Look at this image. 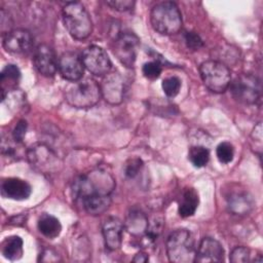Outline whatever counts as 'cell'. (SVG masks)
<instances>
[{"label":"cell","instance_id":"obj_1","mask_svg":"<svg viewBox=\"0 0 263 263\" xmlns=\"http://www.w3.org/2000/svg\"><path fill=\"white\" fill-rule=\"evenodd\" d=\"M115 188L113 176L105 170H93L78 177L72 187L73 196L80 202L90 196L110 195Z\"/></svg>","mask_w":263,"mask_h":263},{"label":"cell","instance_id":"obj_2","mask_svg":"<svg viewBox=\"0 0 263 263\" xmlns=\"http://www.w3.org/2000/svg\"><path fill=\"white\" fill-rule=\"evenodd\" d=\"M63 22L69 34L77 39H86L92 32V22L88 11L81 2H68L62 11Z\"/></svg>","mask_w":263,"mask_h":263},{"label":"cell","instance_id":"obj_3","mask_svg":"<svg viewBox=\"0 0 263 263\" xmlns=\"http://www.w3.org/2000/svg\"><path fill=\"white\" fill-rule=\"evenodd\" d=\"M100 84L92 78H84L71 82L65 89V99L74 108L93 107L101 99Z\"/></svg>","mask_w":263,"mask_h":263},{"label":"cell","instance_id":"obj_4","mask_svg":"<svg viewBox=\"0 0 263 263\" xmlns=\"http://www.w3.org/2000/svg\"><path fill=\"white\" fill-rule=\"evenodd\" d=\"M153 29L162 35H174L182 28V15L179 7L172 1L155 4L150 11Z\"/></svg>","mask_w":263,"mask_h":263},{"label":"cell","instance_id":"obj_5","mask_svg":"<svg viewBox=\"0 0 263 263\" xmlns=\"http://www.w3.org/2000/svg\"><path fill=\"white\" fill-rule=\"evenodd\" d=\"M166 255L174 263L194 262L196 249L192 234L181 228L173 231L166 239Z\"/></svg>","mask_w":263,"mask_h":263},{"label":"cell","instance_id":"obj_6","mask_svg":"<svg viewBox=\"0 0 263 263\" xmlns=\"http://www.w3.org/2000/svg\"><path fill=\"white\" fill-rule=\"evenodd\" d=\"M31 166L43 175L57 174L62 170L63 162L58 154L45 143H35L27 151Z\"/></svg>","mask_w":263,"mask_h":263},{"label":"cell","instance_id":"obj_7","mask_svg":"<svg viewBox=\"0 0 263 263\" xmlns=\"http://www.w3.org/2000/svg\"><path fill=\"white\" fill-rule=\"evenodd\" d=\"M199 73L205 87L213 92H224L230 85V70L222 62L205 61L199 66Z\"/></svg>","mask_w":263,"mask_h":263},{"label":"cell","instance_id":"obj_8","mask_svg":"<svg viewBox=\"0 0 263 263\" xmlns=\"http://www.w3.org/2000/svg\"><path fill=\"white\" fill-rule=\"evenodd\" d=\"M233 98L243 104H256L261 97V82L252 74H241L230 82Z\"/></svg>","mask_w":263,"mask_h":263},{"label":"cell","instance_id":"obj_9","mask_svg":"<svg viewBox=\"0 0 263 263\" xmlns=\"http://www.w3.org/2000/svg\"><path fill=\"white\" fill-rule=\"evenodd\" d=\"M80 58L83 67L95 76H105L111 71L112 64L107 52L98 45L84 48Z\"/></svg>","mask_w":263,"mask_h":263},{"label":"cell","instance_id":"obj_10","mask_svg":"<svg viewBox=\"0 0 263 263\" xmlns=\"http://www.w3.org/2000/svg\"><path fill=\"white\" fill-rule=\"evenodd\" d=\"M138 46V36L132 32H123L114 41L113 53L123 66L132 68L136 62Z\"/></svg>","mask_w":263,"mask_h":263},{"label":"cell","instance_id":"obj_11","mask_svg":"<svg viewBox=\"0 0 263 263\" xmlns=\"http://www.w3.org/2000/svg\"><path fill=\"white\" fill-rule=\"evenodd\" d=\"M2 45L7 52L13 54L28 53L33 46V37L28 30L13 29L2 36Z\"/></svg>","mask_w":263,"mask_h":263},{"label":"cell","instance_id":"obj_12","mask_svg":"<svg viewBox=\"0 0 263 263\" xmlns=\"http://www.w3.org/2000/svg\"><path fill=\"white\" fill-rule=\"evenodd\" d=\"M101 86L102 97L112 105L120 104L124 96V80L119 72L113 71L105 75Z\"/></svg>","mask_w":263,"mask_h":263},{"label":"cell","instance_id":"obj_13","mask_svg":"<svg viewBox=\"0 0 263 263\" xmlns=\"http://www.w3.org/2000/svg\"><path fill=\"white\" fill-rule=\"evenodd\" d=\"M33 63L36 70L43 76L51 77L58 71V61L53 49L47 44H39L34 51Z\"/></svg>","mask_w":263,"mask_h":263},{"label":"cell","instance_id":"obj_14","mask_svg":"<svg viewBox=\"0 0 263 263\" xmlns=\"http://www.w3.org/2000/svg\"><path fill=\"white\" fill-rule=\"evenodd\" d=\"M58 70L63 78L74 82L82 78L84 67L81 58L77 53L67 51L60 57Z\"/></svg>","mask_w":263,"mask_h":263},{"label":"cell","instance_id":"obj_15","mask_svg":"<svg viewBox=\"0 0 263 263\" xmlns=\"http://www.w3.org/2000/svg\"><path fill=\"white\" fill-rule=\"evenodd\" d=\"M224 261V250L222 245L212 237L201 239L196 251L194 262H222Z\"/></svg>","mask_w":263,"mask_h":263},{"label":"cell","instance_id":"obj_16","mask_svg":"<svg viewBox=\"0 0 263 263\" xmlns=\"http://www.w3.org/2000/svg\"><path fill=\"white\" fill-rule=\"evenodd\" d=\"M32 193L31 185L20 178H6L1 183V195L13 200H25Z\"/></svg>","mask_w":263,"mask_h":263},{"label":"cell","instance_id":"obj_17","mask_svg":"<svg viewBox=\"0 0 263 263\" xmlns=\"http://www.w3.org/2000/svg\"><path fill=\"white\" fill-rule=\"evenodd\" d=\"M124 225L118 218H108L102 227V233L105 246L110 251H115L120 248L122 241V232Z\"/></svg>","mask_w":263,"mask_h":263},{"label":"cell","instance_id":"obj_18","mask_svg":"<svg viewBox=\"0 0 263 263\" xmlns=\"http://www.w3.org/2000/svg\"><path fill=\"white\" fill-rule=\"evenodd\" d=\"M253 197L246 191L233 192L227 198V206L234 215H247L254 208Z\"/></svg>","mask_w":263,"mask_h":263},{"label":"cell","instance_id":"obj_19","mask_svg":"<svg viewBox=\"0 0 263 263\" xmlns=\"http://www.w3.org/2000/svg\"><path fill=\"white\" fill-rule=\"evenodd\" d=\"M20 79H21V71L15 65L8 64L3 68L0 75L2 101L5 99L6 95L9 91L15 90V87Z\"/></svg>","mask_w":263,"mask_h":263},{"label":"cell","instance_id":"obj_20","mask_svg":"<svg viewBox=\"0 0 263 263\" xmlns=\"http://www.w3.org/2000/svg\"><path fill=\"white\" fill-rule=\"evenodd\" d=\"M199 202L198 193L193 188H186L182 194L178 212L182 218H188L194 215Z\"/></svg>","mask_w":263,"mask_h":263},{"label":"cell","instance_id":"obj_21","mask_svg":"<svg viewBox=\"0 0 263 263\" xmlns=\"http://www.w3.org/2000/svg\"><path fill=\"white\" fill-rule=\"evenodd\" d=\"M149 224V220L144 213L141 211L133 210L126 218L125 227L128 232L133 235H145L147 227Z\"/></svg>","mask_w":263,"mask_h":263},{"label":"cell","instance_id":"obj_22","mask_svg":"<svg viewBox=\"0 0 263 263\" xmlns=\"http://www.w3.org/2000/svg\"><path fill=\"white\" fill-rule=\"evenodd\" d=\"M81 203L87 214L91 216H98L105 213L109 209L111 204V197L110 195L90 196L83 199Z\"/></svg>","mask_w":263,"mask_h":263},{"label":"cell","instance_id":"obj_23","mask_svg":"<svg viewBox=\"0 0 263 263\" xmlns=\"http://www.w3.org/2000/svg\"><path fill=\"white\" fill-rule=\"evenodd\" d=\"M1 253L4 258L10 261L20 260L23 257V239L17 235H12L4 239L1 247Z\"/></svg>","mask_w":263,"mask_h":263},{"label":"cell","instance_id":"obj_24","mask_svg":"<svg viewBox=\"0 0 263 263\" xmlns=\"http://www.w3.org/2000/svg\"><path fill=\"white\" fill-rule=\"evenodd\" d=\"M38 229L47 238H54L60 235L62 225L58 218L49 214H43L38 219Z\"/></svg>","mask_w":263,"mask_h":263},{"label":"cell","instance_id":"obj_25","mask_svg":"<svg viewBox=\"0 0 263 263\" xmlns=\"http://www.w3.org/2000/svg\"><path fill=\"white\" fill-rule=\"evenodd\" d=\"M188 158L195 167H202L210 160V151L203 146H192L189 149Z\"/></svg>","mask_w":263,"mask_h":263},{"label":"cell","instance_id":"obj_26","mask_svg":"<svg viewBox=\"0 0 263 263\" xmlns=\"http://www.w3.org/2000/svg\"><path fill=\"white\" fill-rule=\"evenodd\" d=\"M217 158L221 163H229L233 160L234 148L229 142H222L216 148Z\"/></svg>","mask_w":263,"mask_h":263},{"label":"cell","instance_id":"obj_27","mask_svg":"<svg viewBox=\"0 0 263 263\" xmlns=\"http://www.w3.org/2000/svg\"><path fill=\"white\" fill-rule=\"evenodd\" d=\"M161 86H162V90H163V92L165 93L166 97L174 98L180 91L181 80L176 76H171V77L165 78L162 81Z\"/></svg>","mask_w":263,"mask_h":263},{"label":"cell","instance_id":"obj_28","mask_svg":"<svg viewBox=\"0 0 263 263\" xmlns=\"http://www.w3.org/2000/svg\"><path fill=\"white\" fill-rule=\"evenodd\" d=\"M161 70H162L161 64L157 61L147 62L143 65V68H142L144 76L148 79H151V80L158 78L160 73H161Z\"/></svg>","mask_w":263,"mask_h":263},{"label":"cell","instance_id":"obj_29","mask_svg":"<svg viewBox=\"0 0 263 263\" xmlns=\"http://www.w3.org/2000/svg\"><path fill=\"white\" fill-rule=\"evenodd\" d=\"M250 259V250L246 247L239 246L235 247L229 256V260L232 263H243L248 262Z\"/></svg>","mask_w":263,"mask_h":263},{"label":"cell","instance_id":"obj_30","mask_svg":"<svg viewBox=\"0 0 263 263\" xmlns=\"http://www.w3.org/2000/svg\"><path fill=\"white\" fill-rule=\"evenodd\" d=\"M143 161L140 158H130L124 165V174L127 178H135L141 171Z\"/></svg>","mask_w":263,"mask_h":263},{"label":"cell","instance_id":"obj_31","mask_svg":"<svg viewBox=\"0 0 263 263\" xmlns=\"http://www.w3.org/2000/svg\"><path fill=\"white\" fill-rule=\"evenodd\" d=\"M185 42H186L187 47L190 49H193V50H197L203 45V42H202V39L200 38V36L197 33L191 32V31L186 32Z\"/></svg>","mask_w":263,"mask_h":263},{"label":"cell","instance_id":"obj_32","mask_svg":"<svg viewBox=\"0 0 263 263\" xmlns=\"http://www.w3.org/2000/svg\"><path fill=\"white\" fill-rule=\"evenodd\" d=\"M27 127H28L27 121L24 119L20 120L12 130V140L17 143H23L27 133Z\"/></svg>","mask_w":263,"mask_h":263},{"label":"cell","instance_id":"obj_33","mask_svg":"<svg viewBox=\"0 0 263 263\" xmlns=\"http://www.w3.org/2000/svg\"><path fill=\"white\" fill-rule=\"evenodd\" d=\"M109 6H111L113 9L117 11H127L134 8L136 2L133 0H112L106 2Z\"/></svg>","mask_w":263,"mask_h":263},{"label":"cell","instance_id":"obj_34","mask_svg":"<svg viewBox=\"0 0 263 263\" xmlns=\"http://www.w3.org/2000/svg\"><path fill=\"white\" fill-rule=\"evenodd\" d=\"M252 138L254 140H257L261 144V142H262V124H261V122H259L255 126V128H254V130L252 133Z\"/></svg>","mask_w":263,"mask_h":263},{"label":"cell","instance_id":"obj_35","mask_svg":"<svg viewBox=\"0 0 263 263\" xmlns=\"http://www.w3.org/2000/svg\"><path fill=\"white\" fill-rule=\"evenodd\" d=\"M149 260V256L144 253V252H140L137 255H135V257L133 258L134 262H139V263H144V262H148Z\"/></svg>","mask_w":263,"mask_h":263}]
</instances>
